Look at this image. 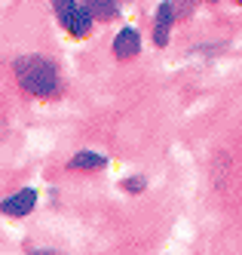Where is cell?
<instances>
[{
    "label": "cell",
    "instance_id": "6da1fadb",
    "mask_svg": "<svg viewBox=\"0 0 242 255\" xmlns=\"http://www.w3.org/2000/svg\"><path fill=\"white\" fill-rule=\"evenodd\" d=\"M12 77L18 83L22 93H28L31 99H40V102H52L62 96V71L49 56L43 52H22V56L12 59Z\"/></svg>",
    "mask_w": 242,
    "mask_h": 255
},
{
    "label": "cell",
    "instance_id": "7a4b0ae2",
    "mask_svg": "<svg viewBox=\"0 0 242 255\" xmlns=\"http://www.w3.org/2000/svg\"><path fill=\"white\" fill-rule=\"evenodd\" d=\"M37 200H40V191L25 185V188H18L9 197L0 200V215H6V218H25V215H31L37 209Z\"/></svg>",
    "mask_w": 242,
    "mask_h": 255
},
{
    "label": "cell",
    "instance_id": "3957f363",
    "mask_svg": "<svg viewBox=\"0 0 242 255\" xmlns=\"http://www.w3.org/2000/svg\"><path fill=\"white\" fill-rule=\"evenodd\" d=\"M110 52H114V59H120V62L135 59L138 52H141V31H138L135 25H123V28L114 34Z\"/></svg>",
    "mask_w": 242,
    "mask_h": 255
},
{
    "label": "cell",
    "instance_id": "277c9868",
    "mask_svg": "<svg viewBox=\"0 0 242 255\" xmlns=\"http://www.w3.org/2000/svg\"><path fill=\"white\" fill-rule=\"evenodd\" d=\"M175 3L172 0H162V3L157 6V12H154V46H165L169 43V37H172V28H175Z\"/></svg>",
    "mask_w": 242,
    "mask_h": 255
},
{
    "label": "cell",
    "instance_id": "5b68a950",
    "mask_svg": "<svg viewBox=\"0 0 242 255\" xmlns=\"http://www.w3.org/2000/svg\"><path fill=\"white\" fill-rule=\"evenodd\" d=\"M65 169L68 172H101V169H107V154L89 151V148L74 151L68 157V163H65Z\"/></svg>",
    "mask_w": 242,
    "mask_h": 255
},
{
    "label": "cell",
    "instance_id": "8992f818",
    "mask_svg": "<svg viewBox=\"0 0 242 255\" xmlns=\"http://www.w3.org/2000/svg\"><path fill=\"white\" fill-rule=\"evenodd\" d=\"M92 22H114L120 19V0H80Z\"/></svg>",
    "mask_w": 242,
    "mask_h": 255
},
{
    "label": "cell",
    "instance_id": "52a82bcc",
    "mask_svg": "<svg viewBox=\"0 0 242 255\" xmlns=\"http://www.w3.org/2000/svg\"><path fill=\"white\" fill-rule=\"evenodd\" d=\"M92 25H95V22H92V15H89V12L83 9V3H80V6H77V12H74L71 19H68L65 31L71 34L74 40H83V37H89V34H92Z\"/></svg>",
    "mask_w": 242,
    "mask_h": 255
},
{
    "label": "cell",
    "instance_id": "ba28073f",
    "mask_svg": "<svg viewBox=\"0 0 242 255\" xmlns=\"http://www.w3.org/2000/svg\"><path fill=\"white\" fill-rule=\"evenodd\" d=\"M120 188H123L126 194H144V188H147V175H141V172H135V175H123V178H120Z\"/></svg>",
    "mask_w": 242,
    "mask_h": 255
},
{
    "label": "cell",
    "instance_id": "9c48e42d",
    "mask_svg": "<svg viewBox=\"0 0 242 255\" xmlns=\"http://www.w3.org/2000/svg\"><path fill=\"white\" fill-rule=\"evenodd\" d=\"M25 255H65L62 249H52V246H31Z\"/></svg>",
    "mask_w": 242,
    "mask_h": 255
},
{
    "label": "cell",
    "instance_id": "30bf717a",
    "mask_svg": "<svg viewBox=\"0 0 242 255\" xmlns=\"http://www.w3.org/2000/svg\"><path fill=\"white\" fill-rule=\"evenodd\" d=\"M233 3H239V6H242V0H233Z\"/></svg>",
    "mask_w": 242,
    "mask_h": 255
},
{
    "label": "cell",
    "instance_id": "8fae6325",
    "mask_svg": "<svg viewBox=\"0 0 242 255\" xmlns=\"http://www.w3.org/2000/svg\"><path fill=\"white\" fill-rule=\"evenodd\" d=\"M209 3H218V0H209Z\"/></svg>",
    "mask_w": 242,
    "mask_h": 255
}]
</instances>
